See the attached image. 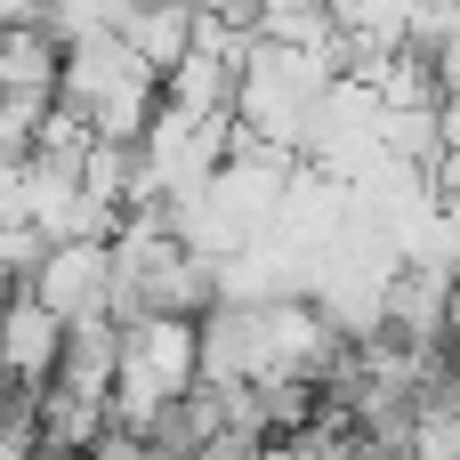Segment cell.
Here are the masks:
<instances>
[{
    "mask_svg": "<svg viewBox=\"0 0 460 460\" xmlns=\"http://www.w3.org/2000/svg\"><path fill=\"white\" fill-rule=\"evenodd\" d=\"M186 388H194V323L186 315H137V323H121L113 388H105V429L146 437V420L162 404H178Z\"/></svg>",
    "mask_w": 460,
    "mask_h": 460,
    "instance_id": "cell-1",
    "label": "cell"
},
{
    "mask_svg": "<svg viewBox=\"0 0 460 460\" xmlns=\"http://www.w3.org/2000/svg\"><path fill=\"white\" fill-rule=\"evenodd\" d=\"M0 396H8V380H0Z\"/></svg>",
    "mask_w": 460,
    "mask_h": 460,
    "instance_id": "cell-7",
    "label": "cell"
},
{
    "mask_svg": "<svg viewBox=\"0 0 460 460\" xmlns=\"http://www.w3.org/2000/svg\"><path fill=\"white\" fill-rule=\"evenodd\" d=\"M57 32L32 16V24H0V89L8 97H57Z\"/></svg>",
    "mask_w": 460,
    "mask_h": 460,
    "instance_id": "cell-5",
    "label": "cell"
},
{
    "mask_svg": "<svg viewBox=\"0 0 460 460\" xmlns=\"http://www.w3.org/2000/svg\"><path fill=\"white\" fill-rule=\"evenodd\" d=\"M113 32H121V49H129L146 73H170V65L194 49V0H129Z\"/></svg>",
    "mask_w": 460,
    "mask_h": 460,
    "instance_id": "cell-4",
    "label": "cell"
},
{
    "mask_svg": "<svg viewBox=\"0 0 460 460\" xmlns=\"http://www.w3.org/2000/svg\"><path fill=\"white\" fill-rule=\"evenodd\" d=\"M57 348H65V323L16 283L8 307H0V380H8L16 396H40L49 372H57Z\"/></svg>",
    "mask_w": 460,
    "mask_h": 460,
    "instance_id": "cell-2",
    "label": "cell"
},
{
    "mask_svg": "<svg viewBox=\"0 0 460 460\" xmlns=\"http://www.w3.org/2000/svg\"><path fill=\"white\" fill-rule=\"evenodd\" d=\"M40 105H49V97H8V89H0V162H24Z\"/></svg>",
    "mask_w": 460,
    "mask_h": 460,
    "instance_id": "cell-6",
    "label": "cell"
},
{
    "mask_svg": "<svg viewBox=\"0 0 460 460\" xmlns=\"http://www.w3.org/2000/svg\"><path fill=\"white\" fill-rule=\"evenodd\" d=\"M40 8H49V0H40Z\"/></svg>",
    "mask_w": 460,
    "mask_h": 460,
    "instance_id": "cell-8",
    "label": "cell"
},
{
    "mask_svg": "<svg viewBox=\"0 0 460 460\" xmlns=\"http://www.w3.org/2000/svg\"><path fill=\"white\" fill-rule=\"evenodd\" d=\"M24 291H32L57 323L105 315V243H49L40 267L24 275Z\"/></svg>",
    "mask_w": 460,
    "mask_h": 460,
    "instance_id": "cell-3",
    "label": "cell"
}]
</instances>
